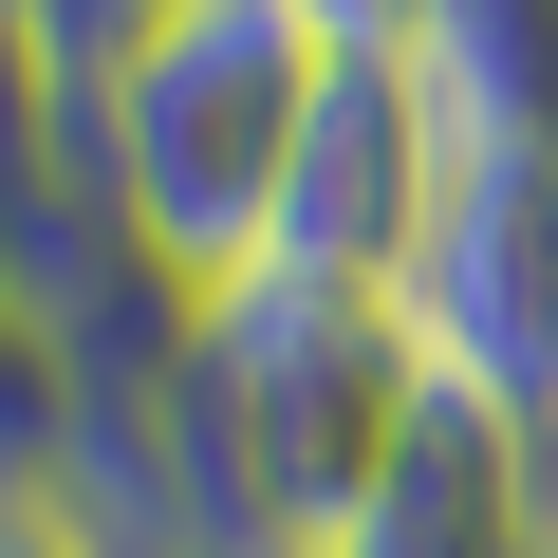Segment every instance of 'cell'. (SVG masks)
Wrapping results in <instances>:
<instances>
[{
    "mask_svg": "<svg viewBox=\"0 0 558 558\" xmlns=\"http://www.w3.org/2000/svg\"><path fill=\"white\" fill-rule=\"evenodd\" d=\"M317 38L299 0H149L131 38L75 57V168L131 223V260L168 299H242L279 260V186H299L317 131Z\"/></svg>",
    "mask_w": 558,
    "mask_h": 558,
    "instance_id": "6da1fadb",
    "label": "cell"
},
{
    "mask_svg": "<svg viewBox=\"0 0 558 558\" xmlns=\"http://www.w3.org/2000/svg\"><path fill=\"white\" fill-rule=\"evenodd\" d=\"M391 317H410L428 391L558 428V149H447V223Z\"/></svg>",
    "mask_w": 558,
    "mask_h": 558,
    "instance_id": "7a4b0ae2",
    "label": "cell"
},
{
    "mask_svg": "<svg viewBox=\"0 0 558 558\" xmlns=\"http://www.w3.org/2000/svg\"><path fill=\"white\" fill-rule=\"evenodd\" d=\"M447 223V112L410 57H336L317 75V131H299V186H279V260L260 279H354V299H410V260Z\"/></svg>",
    "mask_w": 558,
    "mask_h": 558,
    "instance_id": "3957f363",
    "label": "cell"
},
{
    "mask_svg": "<svg viewBox=\"0 0 558 558\" xmlns=\"http://www.w3.org/2000/svg\"><path fill=\"white\" fill-rule=\"evenodd\" d=\"M57 186H75V57L0 20V223L57 205Z\"/></svg>",
    "mask_w": 558,
    "mask_h": 558,
    "instance_id": "277c9868",
    "label": "cell"
},
{
    "mask_svg": "<svg viewBox=\"0 0 558 558\" xmlns=\"http://www.w3.org/2000/svg\"><path fill=\"white\" fill-rule=\"evenodd\" d=\"M428 20H447V0H299L317 57H428Z\"/></svg>",
    "mask_w": 558,
    "mask_h": 558,
    "instance_id": "5b68a950",
    "label": "cell"
},
{
    "mask_svg": "<svg viewBox=\"0 0 558 558\" xmlns=\"http://www.w3.org/2000/svg\"><path fill=\"white\" fill-rule=\"evenodd\" d=\"M0 558H112V539H94L57 484H0Z\"/></svg>",
    "mask_w": 558,
    "mask_h": 558,
    "instance_id": "8992f818",
    "label": "cell"
},
{
    "mask_svg": "<svg viewBox=\"0 0 558 558\" xmlns=\"http://www.w3.org/2000/svg\"><path fill=\"white\" fill-rule=\"evenodd\" d=\"M0 20H20V38H57V20H75V0H0Z\"/></svg>",
    "mask_w": 558,
    "mask_h": 558,
    "instance_id": "52a82bcc",
    "label": "cell"
}]
</instances>
